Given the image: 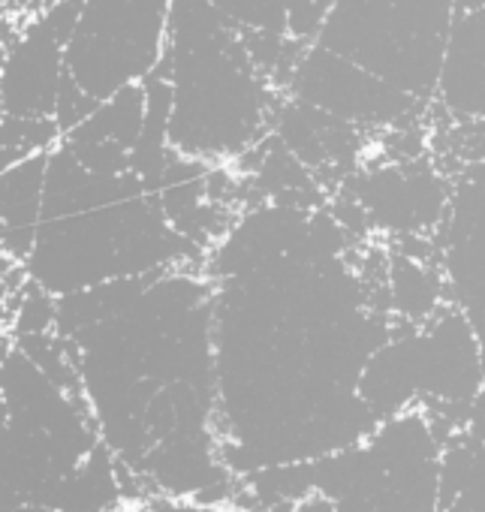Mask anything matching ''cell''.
Here are the masks:
<instances>
[{
  "label": "cell",
  "mask_w": 485,
  "mask_h": 512,
  "mask_svg": "<svg viewBox=\"0 0 485 512\" xmlns=\"http://www.w3.org/2000/svg\"><path fill=\"white\" fill-rule=\"evenodd\" d=\"M482 344L467 317L446 305L410 335H392L365 365L359 395L383 422L425 410L434 428L452 434L470 422V404L485 386Z\"/></svg>",
  "instance_id": "3957f363"
},
{
  "label": "cell",
  "mask_w": 485,
  "mask_h": 512,
  "mask_svg": "<svg viewBox=\"0 0 485 512\" xmlns=\"http://www.w3.org/2000/svg\"><path fill=\"white\" fill-rule=\"evenodd\" d=\"M440 452L425 410H407L350 449L260 470L254 488L275 500L323 491L335 512H440Z\"/></svg>",
  "instance_id": "7a4b0ae2"
},
{
  "label": "cell",
  "mask_w": 485,
  "mask_h": 512,
  "mask_svg": "<svg viewBox=\"0 0 485 512\" xmlns=\"http://www.w3.org/2000/svg\"><path fill=\"white\" fill-rule=\"evenodd\" d=\"M458 10H485V0H458Z\"/></svg>",
  "instance_id": "5bb4252c"
},
{
  "label": "cell",
  "mask_w": 485,
  "mask_h": 512,
  "mask_svg": "<svg viewBox=\"0 0 485 512\" xmlns=\"http://www.w3.org/2000/svg\"><path fill=\"white\" fill-rule=\"evenodd\" d=\"M287 88L296 100L338 115L356 127H392L419 106L404 91L320 43L305 49Z\"/></svg>",
  "instance_id": "8992f818"
},
{
  "label": "cell",
  "mask_w": 485,
  "mask_h": 512,
  "mask_svg": "<svg viewBox=\"0 0 485 512\" xmlns=\"http://www.w3.org/2000/svg\"><path fill=\"white\" fill-rule=\"evenodd\" d=\"M434 100L455 118L485 121V10H458Z\"/></svg>",
  "instance_id": "9c48e42d"
},
{
  "label": "cell",
  "mask_w": 485,
  "mask_h": 512,
  "mask_svg": "<svg viewBox=\"0 0 485 512\" xmlns=\"http://www.w3.org/2000/svg\"><path fill=\"white\" fill-rule=\"evenodd\" d=\"M160 73L172 85L169 148L223 163L260 145L278 112V85L241 34L208 0H172Z\"/></svg>",
  "instance_id": "6da1fadb"
},
{
  "label": "cell",
  "mask_w": 485,
  "mask_h": 512,
  "mask_svg": "<svg viewBox=\"0 0 485 512\" xmlns=\"http://www.w3.org/2000/svg\"><path fill=\"white\" fill-rule=\"evenodd\" d=\"M335 509H338L335 500L326 497L323 491H311L302 500H296V506H293V512H335Z\"/></svg>",
  "instance_id": "4fadbf2b"
},
{
  "label": "cell",
  "mask_w": 485,
  "mask_h": 512,
  "mask_svg": "<svg viewBox=\"0 0 485 512\" xmlns=\"http://www.w3.org/2000/svg\"><path fill=\"white\" fill-rule=\"evenodd\" d=\"M443 278L449 302L467 317L485 350V163L452 190L443 220Z\"/></svg>",
  "instance_id": "52a82bcc"
},
{
  "label": "cell",
  "mask_w": 485,
  "mask_h": 512,
  "mask_svg": "<svg viewBox=\"0 0 485 512\" xmlns=\"http://www.w3.org/2000/svg\"><path fill=\"white\" fill-rule=\"evenodd\" d=\"M467 431L485 446V386L479 389V395L473 398L470 404V422H467Z\"/></svg>",
  "instance_id": "7c38bea8"
},
{
  "label": "cell",
  "mask_w": 485,
  "mask_h": 512,
  "mask_svg": "<svg viewBox=\"0 0 485 512\" xmlns=\"http://www.w3.org/2000/svg\"><path fill=\"white\" fill-rule=\"evenodd\" d=\"M49 154L52 151H40L4 166V253L16 266L28 263L37 244L46 202Z\"/></svg>",
  "instance_id": "30bf717a"
},
{
  "label": "cell",
  "mask_w": 485,
  "mask_h": 512,
  "mask_svg": "<svg viewBox=\"0 0 485 512\" xmlns=\"http://www.w3.org/2000/svg\"><path fill=\"white\" fill-rule=\"evenodd\" d=\"M172 0H82L67 40V73L97 106L145 85L169 49Z\"/></svg>",
  "instance_id": "5b68a950"
},
{
  "label": "cell",
  "mask_w": 485,
  "mask_h": 512,
  "mask_svg": "<svg viewBox=\"0 0 485 512\" xmlns=\"http://www.w3.org/2000/svg\"><path fill=\"white\" fill-rule=\"evenodd\" d=\"M455 16L458 0H332L317 43L431 103Z\"/></svg>",
  "instance_id": "277c9868"
},
{
  "label": "cell",
  "mask_w": 485,
  "mask_h": 512,
  "mask_svg": "<svg viewBox=\"0 0 485 512\" xmlns=\"http://www.w3.org/2000/svg\"><path fill=\"white\" fill-rule=\"evenodd\" d=\"M443 512H485V470L473 485H467Z\"/></svg>",
  "instance_id": "8fae6325"
},
{
  "label": "cell",
  "mask_w": 485,
  "mask_h": 512,
  "mask_svg": "<svg viewBox=\"0 0 485 512\" xmlns=\"http://www.w3.org/2000/svg\"><path fill=\"white\" fill-rule=\"evenodd\" d=\"M359 181L362 187L350 196L365 208L371 226L407 238L437 229L446 220L452 193L434 169L419 172V166H389L365 172Z\"/></svg>",
  "instance_id": "ba28073f"
}]
</instances>
